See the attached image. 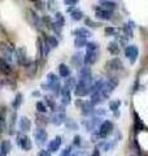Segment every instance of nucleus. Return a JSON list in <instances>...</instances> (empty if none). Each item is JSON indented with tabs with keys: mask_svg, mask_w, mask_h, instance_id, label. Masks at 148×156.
Wrapping results in <instances>:
<instances>
[{
	"mask_svg": "<svg viewBox=\"0 0 148 156\" xmlns=\"http://www.w3.org/2000/svg\"><path fill=\"white\" fill-rule=\"evenodd\" d=\"M112 128H113V125H112L111 121H104V122H101L100 126H99V131H97L96 136L97 138H105L108 134H111Z\"/></svg>",
	"mask_w": 148,
	"mask_h": 156,
	"instance_id": "1",
	"label": "nucleus"
},
{
	"mask_svg": "<svg viewBox=\"0 0 148 156\" xmlns=\"http://www.w3.org/2000/svg\"><path fill=\"white\" fill-rule=\"evenodd\" d=\"M90 85L88 83H86V82H82V81H79L77 83V86H76V95L77 96H85V95H87V94H90Z\"/></svg>",
	"mask_w": 148,
	"mask_h": 156,
	"instance_id": "2",
	"label": "nucleus"
},
{
	"mask_svg": "<svg viewBox=\"0 0 148 156\" xmlns=\"http://www.w3.org/2000/svg\"><path fill=\"white\" fill-rule=\"evenodd\" d=\"M17 144L25 151L31 150V147H33V143H31L30 138L26 136V135H17Z\"/></svg>",
	"mask_w": 148,
	"mask_h": 156,
	"instance_id": "3",
	"label": "nucleus"
},
{
	"mask_svg": "<svg viewBox=\"0 0 148 156\" xmlns=\"http://www.w3.org/2000/svg\"><path fill=\"white\" fill-rule=\"evenodd\" d=\"M125 55L130 60L131 64H134L135 60H136V57H138V55H139V51H138L136 46H127L126 50H125Z\"/></svg>",
	"mask_w": 148,
	"mask_h": 156,
	"instance_id": "4",
	"label": "nucleus"
},
{
	"mask_svg": "<svg viewBox=\"0 0 148 156\" xmlns=\"http://www.w3.org/2000/svg\"><path fill=\"white\" fill-rule=\"evenodd\" d=\"M77 104L81 107L82 109V113L85 116H90L92 112H93V107L91 104V101H83V100H78Z\"/></svg>",
	"mask_w": 148,
	"mask_h": 156,
	"instance_id": "5",
	"label": "nucleus"
},
{
	"mask_svg": "<svg viewBox=\"0 0 148 156\" xmlns=\"http://www.w3.org/2000/svg\"><path fill=\"white\" fill-rule=\"evenodd\" d=\"M34 136H35L37 143L41 144V146L46 143V140H47V133H46V130H44L43 128H38L35 130V133H34Z\"/></svg>",
	"mask_w": 148,
	"mask_h": 156,
	"instance_id": "6",
	"label": "nucleus"
},
{
	"mask_svg": "<svg viewBox=\"0 0 148 156\" xmlns=\"http://www.w3.org/2000/svg\"><path fill=\"white\" fill-rule=\"evenodd\" d=\"M16 60L19 65H26L29 64V60L26 57V52H25L23 48H17L16 50Z\"/></svg>",
	"mask_w": 148,
	"mask_h": 156,
	"instance_id": "7",
	"label": "nucleus"
},
{
	"mask_svg": "<svg viewBox=\"0 0 148 156\" xmlns=\"http://www.w3.org/2000/svg\"><path fill=\"white\" fill-rule=\"evenodd\" d=\"M64 121H66L65 112H55L53 116L51 117V122L53 125H61Z\"/></svg>",
	"mask_w": 148,
	"mask_h": 156,
	"instance_id": "8",
	"label": "nucleus"
},
{
	"mask_svg": "<svg viewBox=\"0 0 148 156\" xmlns=\"http://www.w3.org/2000/svg\"><path fill=\"white\" fill-rule=\"evenodd\" d=\"M18 126H19V130L22 131V133H26L31 129V121L27 119V117H21L18 121Z\"/></svg>",
	"mask_w": 148,
	"mask_h": 156,
	"instance_id": "9",
	"label": "nucleus"
},
{
	"mask_svg": "<svg viewBox=\"0 0 148 156\" xmlns=\"http://www.w3.org/2000/svg\"><path fill=\"white\" fill-rule=\"evenodd\" d=\"M60 146H61V138H60V136H56L55 139L51 140V142L48 143L47 151H48V152H56Z\"/></svg>",
	"mask_w": 148,
	"mask_h": 156,
	"instance_id": "10",
	"label": "nucleus"
},
{
	"mask_svg": "<svg viewBox=\"0 0 148 156\" xmlns=\"http://www.w3.org/2000/svg\"><path fill=\"white\" fill-rule=\"evenodd\" d=\"M107 68L111 70H120L123 68V65H122L121 60H118V58H112L111 61L107 62Z\"/></svg>",
	"mask_w": 148,
	"mask_h": 156,
	"instance_id": "11",
	"label": "nucleus"
},
{
	"mask_svg": "<svg viewBox=\"0 0 148 156\" xmlns=\"http://www.w3.org/2000/svg\"><path fill=\"white\" fill-rule=\"evenodd\" d=\"M96 17L100 18V20H111L112 18V12L111 11H107V9H103V8H97L96 9Z\"/></svg>",
	"mask_w": 148,
	"mask_h": 156,
	"instance_id": "12",
	"label": "nucleus"
},
{
	"mask_svg": "<svg viewBox=\"0 0 148 156\" xmlns=\"http://www.w3.org/2000/svg\"><path fill=\"white\" fill-rule=\"evenodd\" d=\"M0 51H2L3 52V58H4V60H11V58H12V50H11V48H9L7 44H5V43H2V44H0Z\"/></svg>",
	"mask_w": 148,
	"mask_h": 156,
	"instance_id": "13",
	"label": "nucleus"
},
{
	"mask_svg": "<svg viewBox=\"0 0 148 156\" xmlns=\"http://www.w3.org/2000/svg\"><path fill=\"white\" fill-rule=\"evenodd\" d=\"M96 58H97V52H87L85 58H83V61H85L87 65H92L93 62L96 61Z\"/></svg>",
	"mask_w": 148,
	"mask_h": 156,
	"instance_id": "14",
	"label": "nucleus"
},
{
	"mask_svg": "<svg viewBox=\"0 0 148 156\" xmlns=\"http://www.w3.org/2000/svg\"><path fill=\"white\" fill-rule=\"evenodd\" d=\"M74 35H77L79 38H87V37H91V33L86 27H78L74 30Z\"/></svg>",
	"mask_w": 148,
	"mask_h": 156,
	"instance_id": "15",
	"label": "nucleus"
},
{
	"mask_svg": "<svg viewBox=\"0 0 148 156\" xmlns=\"http://www.w3.org/2000/svg\"><path fill=\"white\" fill-rule=\"evenodd\" d=\"M0 72H3L4 74H11L12 69H11V65L4 60V58H0Z\"/></svg>",
	"mask_w": 148,
	"mask_h": 156,
	"instance_id": "16",
	"label": "nucleus"
},
{
	"mask_svg": "<svg viewBox=\"0 0 148 156\" xmlns=\"http://www.w3.org/2000/svg\"><path fill=\"white\" fill-rule=\"evenodd\" d=\"M58 74H60V77H62V78L69 77V74H70V69H69V66L65 65V64H60L58 65Z\"/></svg>",
	"mask_w": 148,
	"mask_h": 156,
	"instance_id": "17",
	"label": "nucleus"
},
{
	"mask_svg": "<svg viewBox=\"0 0 148 156\" xmlns=\"http://www.w3.org/2000/svg\"><path fill=\"white\" fill-rule=\"evenodd\" d=\"M83 57L81 53H76V55H73V57H72V62H73V65L74 66H77V68H79L81 69V64H82V61H83Z\"/></svg>",
	"mask_w": 148,
	"mask_h": 156,
	"instance_id": "18",
	"label": "nucleus"
},
{
	"mask_svg": "<svg viewBox=\"0 0 148 156\" xmlns=\"http://www.w3.org/2000/svg\"><path fill=\"white\" fill-rule=\"evenodd\" d=\"M11 148H12V144L9 140H3L2 144H0V152L3 155H7L9 151H11Z\"/></svg>",
	"mask_w": 148,
	"mask_h": 156,
	"instance_id": "19",
	"label": "nucleus"
},
{
	"mask_svg": "<svg viewBox=\"0 0 148 156\" xmlns=\"http://www.w3.org/2000/svg\"><path fill=\"white\" fill-rule=\"evenodd\" d=\"M70 16L74 21H79V20L83 18V13H82V11H79V9H73L70 12Z\"/></svg>",
	"mask_w": 148,
	"mask_h": 156,
	"instance_id": "20",
	"label": "nucleus"
},
{
	"mask_svg": "<svg viewBox=\"0 0 148 156\" xmlns=\"http://www.w3.org/2000/svg\"><path fill=\"white\" fill-rule=\"evenodd\" d=\"M74 46H76L77 48H82V47L87 46V39H86V38H79V37H77L76 41H74Z\"/></svg>",
	"mask_w": 148,
	"mask_h": 156,
	"instance_id": "21",
	"label": "nucleus"
},
{
	"mask_svg": "<svg viewBox=\"0 0 148 156\" xmlns=\"http://www.w3.org/2000/svg\"><path fill=\"white\" fill-rule=\"evenodd\" d=\"M108 51L111 53H113V55H117V53L120 52V47H118V44L116 42H111L109 44H108Z\"/></svg>",
	"mask_w": 148,
	"mask_h": 156,
	"instance_id": "22",
	"label": "nucleus"
},
{
	"mask_svg": "<svg viewBox=\"0 0 148 156\" xmlns=\"http://www.w3.org/2000/svg\"><path fill=\"white\" fill-rule=\"evenodd\" d=\"M100 5L103 7V9L111 11V9H115L117 7V4L115 2H100Z\"/></svg>",
	"mask_w": 148,
	"mask_h": 156,
	"instance_id": "23",
	"label": "nucleus"
},
{
	"mask_svg": "<svg viewBox=\"0 0 148 156\" xmlns=\"http://www.w3.org/2000/svg\"><path fill=\"white\" fill-rule=\"evenodd\" d=\"M47 43V44L51 47V48H53V47H56L57 46V41H56V38L55 37H52V35H48V37H46V41H44Z\"/></svg>",
	"mask_w": 148,
	"mask_h": 156,
	"instance_id": "24",
	"label": "nucleus"
},
{
	"mask_svg": "<svg viewBox=\"0 0 148 156\" xmlns=\"http://www.w3.org/2000/svg\"><path fill=\"white\" fill-rule=\"evenodd\" d=\"M120 105H121V101L120 100H112L111 103H109V109L117 113V111H118V108H120Z\"/></svg>",
	"mask_w": 148,
	"mask_h": 156,
	"instance_id": "25",
	"label": "nucleus"
},
{
	"mask_svg": "<svg viewBox=\"0 0 148 156\" xmlns=\"http://www.w3.org/2000/svg\"><path fill=\"white\" fill-rule=\"evenodd\" d=\"M143 128H144V125H143L142 120L135 115V130H136V131H140Z\"/></svg>",
	"mask_w": 148,
	"mask_h": 156,
	"instance_id": "26",
	"label": "nucleus"
},
{
	"mask_svg": "<svg viewBox=\"0 0 148 156\" xmlns=\"http://www.w3.org/2000/svg\"><path fill=\"white\" fill-rule=\"evenodd\" d=\"M87 52H96L97 51V44L95 42H90V43H87Z\"/></svg>",
	"mask_w": 148,
	"mask_h": 156,
	"instance_id": "27",
	"label": "nucleus"
},
{
	"mask_svg": "<svg viewBox=\"0 0 148 156\" xmlns=\"http://www.w3.org/2000/svg\"><path fill=\"white\" fill-rule=\"evenodd\" d=\"M37 124L38 125H46V124H48V119H46L43 115H38L37 116Z\"/></svg>",
	"mask_w": 148,
	"mask_h": 156,
	"instance_id": "28",
	"label": "nucleus"
},
{
	"mask_svg": "<svg viewBox=\"0 0 148 156\" xmlns=\"http://www.w3.org/2000/svg\"><path fill=\"white\" fill-rule=\"evenodd\" d=\"M37 109H38L39 113L43 115L44 112L47 111V107H46V104H44V103H42V101H38V103H37Z\"/></svg>",
	"mask_w": 148,
	"mask_h": 156,
	"instance_id": "29",
	"label": "nucleus"
},
{
	"mask_svg": "<svg viewBox=\"0 0 148 156\" xmlns=\"http://www.w3.org/2000/svg\"><path fill=\"white\" fill-rule=\"evenodd\" d=\"M21 101H22V94H17V96H16V99H14V101H13V108H18L19 107V104H21Z\"/></svg>",
	"mask_w": 148,
	"mask_h": 156,
	"instance_id": "30",
	"label": "nucleus"
},
{
	"mask_svg": "<svg viewBox=\"0 0 148 156\" xmlns=\"http://www.w3.org/2000/svg\"><path fill=\"white\" fill-rule=\"evenodd\" d=\"M46 103H47V105H48L51 109L57 111V109H56V104H55V101L52 100V98H48V96H47V98H46Z\"/></svg>",
	"mask_w": 148,
	"mask_h": 156,
	"instance_id": "31",
	"label": "nucleus"
},
{
	"mask_svg": "<svg viewBox=\"0 0 148 156\" xmlns=\"http://www.w3.org/2000/svg\"><path fill=\"white\" fill-rule=\"evenodd\" d=\"M66 126H68V128H70L72 130H77V128H78L77 124L74 122L73 120H66Z\"/></svg>",
	"mask_w": 148,
	"mask_h": 156,
	"instance_id": "32",
	"label": "nucleus"
},
{
	"mask_svg": "<svg viewBox=\"0 0 148 156\" xmlns=\"http://www.w3.org/2000/svg\"><path fill=\"white\" fill-rule=\"evenodd\" d=\"M61 103H62L64 105L69 104V103H70V96H62V100H61Z\"/></svg>",
	"mask_w": 148,
	"mask_h": 156,
	"instance_id": "33",
	"label": "nucleus"
},
{
	"mask_svg": "<svg viewBox=\"0 0 148 156\" xmlns=\"http://www.w3.org/2000/svg\"><path fill=\"white\" fill-rule=\"evenodd\" d=\"M65 4H66V5L73 7V5H76V4H78V2H77V0H65Z\"/></svg>",
	"mask_w": 148,
	"mask_h": 156,
	"instance_id": "34",
	"label": "nucleus"
},
{
	"mask_svg": "<svg viewBox=\"0 0 148 156\" xmlns=\"http://www.w3.org/2000/svg\"><path fill=\"white\" fill-rule=\"evenodd\" d=\"M86 25H91L92 27H97V23L93 22L92 20H86Z\"/></svg>",
	"mask_w": 148,
	"mask_h": 156,
	"instance_id": "35",
	"label": "nucleus"
},
{
	"mask_svg": "<svg viewBox=\"0 0 148 156\" xmlns=\"http://www.w3.org/2000/svg\"><path fill=\"white\" fill-rule=\"evenodd\" d=\"M74 144H76V146H79L81 144V136L79 135L74 136Z\"/></svg>",
	"mask_w": 148,
	"mask_h": 156,
	"instance_id": "36",
	"label": "nucleus"
},
{
	"mask_svg": "<svg viewBox=\"0 0 148 156\" xmlns=\"http://www.w3.org/2000/svg\"><path fill=\"white\" fill-rule=\"evenodd\" d=\"M61 156H70V148H65V150H64L62 151V152H61Z\"/></svg>",
	"mask_w": 148,
	"mask_h": 156,
	"instance_id": "37",
	"label": "nucleus"
},
{
	"mask_svg": "<svg viewBox=\"0 0 148 156\" xmlns=\"http://www.w3.org/2000/svg\"><path fill=\"white\" fill-rule=\"evenodd\" d=\"M4 126H5V121H4L3 117H0V131L4 130Z\"/></svg>",
	"mask_w": 148,
	"mask_h": 156,
	"instance_id": "38",
	"label": "nucleus"
},
{
	"mask_svg": "<svg viewBox=\"0 0 148 156\" xmlns=\"http://www.w3.org/2000/svg\"><path fill=\"white\" fill-rule=\"evenodd\" d=\"M105 33H107V34H115L116 30H115L113 27H107V29H105Z\"/></svg>",
	"mask_w": 148,
	"mask_h": 156,
	"instance_id": "39",
	"label": "nucleus"
},
{
	"mask_svg": "<svg viewBox=\"0 0 148 156\" xmlns=\"http://www.w3.org/2000/svg\"><path fill=\"white\" fill-rule=\"evenodd\" d=\"M43 4H44L43 2H37V3H35L37 9H43V8H44V7H43Z\"/></svg>",
	"mask_w": 148,
	"mask_h": 156,
	"instance_id": "40",
	"label": "nucleus"
},
{
	"mask_svg": "<svg viewBox=\"0 0 148 156\" xmlns=\"http://www.w3.org/2000/svg\"><path fill=\"white\" fill-rule=\"evenodd\" d=\"M92 156H100V151H99L97 148H95V151H93V154Z\"/></svg>",
	"mask_w": 148,
	"mask_h": 156,
	"instance_id": "41",
	"label": "nucleus"
},
{
	"mask_svg": "<svg viewBox=\"0 0 148 156\" xmlns=\"http://www.w3.org/2000/svg\"><path fill=\"white\" fill-rule=\"evenodd\" d=\"M33 95H34V96H39V92H38V91H34Z\"/></svg>",
	"mask_w": 148,
	"mask_h": 156,
	"instance_id": "42",
	"label": "nucleus"
},
{
	"mask_svg": "<svg viewBox=\"0 0 148 156\" xmlns=\"http://www.w3.org/2000/svg\"><path fill=\"white\" fill-rule=\"evenodd\" d=\"M132 156H134V155H132Z\"/></svg>",
	"mask_w": 148,
	"mask_h": 156,
	"instance_id": "43",
	"label": "nucleus"
}]
</instances>
